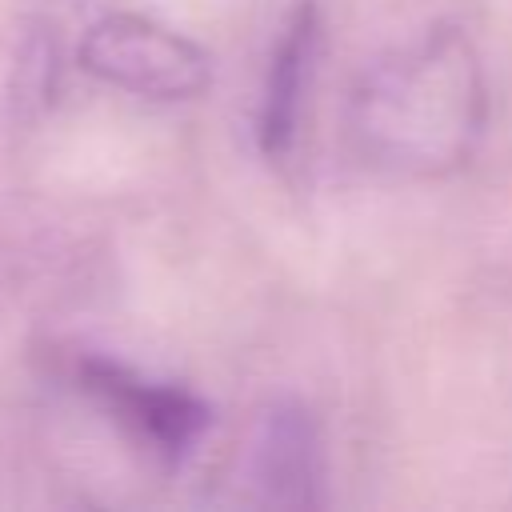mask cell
I'll return each mask as SVG.
<instances>
[{"label":"cell","instance_id":"1","mask_svg":"<svg viewBox=\"0 0 512 512\" xmlns=\"http://www.w3.org/2000/svg\"><path fill=\"white\" fill-rule=\"evenodd\" d=\"M488 128V80L460 24H432L412 44L384 52L352 88L348 136L364 164L440 180L460 172Z\"/></svg>","mask_w":512,"mask_h":512},{"label":"cell","instance_id":"2","mask_svg":"<svg viewBox=\"0 0 512 512\" xmlns=\"http://www.w3.org/2000/svg\"><path fill=\"white\" fill-rule=\"evenodd\" d=\"M76 60L100 84L160 104L196 100L212 84V56L184 32L140 12H108L92 20Z\"/></svg>","mask_w":512,"mask_h":512},{"label":"cell","instance_id":"3","mask_svg":"<svg viewBox=\"0 0 512 512\" xmlns=\"http://www.w3.org/2000/svg\"><path fill=\"white\" fill-rule=\"evenodd\" d=\"M72 376L80 392H88L108 412V420H116L124 436H132L164 468H180L212 424V408L196 392L148 380L120 360L76 356Z\"/></svg>","mask_w":512,"mask_h":512},{"label":"cell","instance_id":"4","mask_svg":"<svg viewBox=\"0 0 512 512\" xmlns=\"http://www.w3.org/2000/svg\"><path fill=\"white\" fill-rule=\"evenodd\" d=\"M248 484L264 508H324L328 460L324 432L308 404L272 400L248 440Z\"/></svg>","mask_w":512,"mask_h":512},{"label":"cell","instance_id":"5","mask_svg":"<svg viewBox=\"0 0 512 512\" xmlns=\"http://www.w3.org/2000/svg\"><path fill=\"white\" fill-rule=\"evenodd\" d=\"M320 8L316 0H296L280 24V36L272 44L260 104H256V144L268 160H284L296 148L304 100L312 88L316 56H320Z\"/></svg>","mask_w":512,"mask_h":512},{"label":"cell","instance_id":"6","mask_svg":"<svg viewBox=\"0 0 512 512\" xmlns=\"http://www.w3.org/2000/svg\"><path fill=\"white\" fill-rule=\"evenodd\" d=\"M52 80H56V40L32 32L16 52V104L44 108V96H52Z\"/></svg>","mask_w":512,"mask_h":512}]
</instances>
